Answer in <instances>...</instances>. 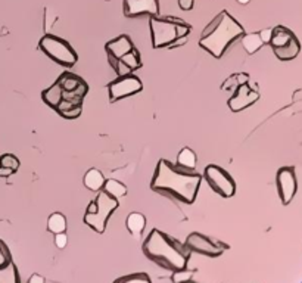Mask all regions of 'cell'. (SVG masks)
I'll use <instances>...</instances> for the list:
<instances>
[{
    "mask_svg": "<svg viewBox=\"0 0 302 283\" xmlns=\"http://www.w3.org/2000/svg\"><path fill=\"white\" fill-rule=\"evenodd\" d=\"M133 47H134V44H133L129 36H126V34H123V36H120V37L108 42L107 46H105V49H107V53H108L111 66L115 65L117 61H120V58L124 53H127L129 50H131Z\"/></svg>",
    "mask_w": 302,
    "mask_h": 283,
    "instance_id": "14",
    "label": "cell"
},
{
    "mask_svg": "<svg viewBox=\"0 0 302 283\" xmlns=\"http://www.w3.org/2000/svg\"><path fill=\"white\" fill-rule=\"evenodd\" d=\"M121 62H124L126 65L129 66L131 71H136L139 68H142V59H140V53L136 47H133L131 50H129L127 53H124L120 58Z\"/></svg>",
    "mask_w": 302,
    "mask_h": 283,
    "instance_id": "24",
    "label": "cell"
},
{
    "mask_svg": "<svg viewBox=\"0 0 302 283\" xmlns=\"http://www.w3.org/2000/svg\"><path fill=\"white\" fill-rule=\"evenodd\" d=\"M102 191H105L108 195H111L112 198H117V199H120V198L127 195V186H126L124 183L115 180V178H108V180L105 178V183H104V186H102Z\"/></svg>",
    "mask_w": 302,
    "mask_h": 283,
    "instance_id": "18",
    "label": "cell"
},
{
    "mask_svg": "<svg viewBox=\"0 0 302 283\" xmlns=\"http://www.w3.org/2000/svg\"><path fill=\"white\" fill-rule=\"evenodd\" d=\"M259 39L262 40V43H270L271 39V28H265L262 31H259Z\"/></svg>",
    "mask_w": 302,
    "mask_h": 283,
    "instance_id": "33",
    "label": "cell"
},
{
    "mask_svg": "<svg viewBox=\"0 0 302 283\" xmlns=\"http://www.w3.org/2000/svg\"><path fill=\"white\" fill-rule=\"evenodd\" d=\"M123 5L127 18L156 17L159 14V0H124Z\"/></svg>",
    "mask_w": 302,
    "mask_h": 283,
    "instance_id": "12",
    "label": "cell"
},
{
    "mask_svg": "<svg viewBox=\"0 0 302 283\" xmlns=\"http://www.w3.org/2000/svg\"><path fill=\"white\" fill-rule=\"evenodd\" d=\"M20 165H21L20 159L12 153H3L0 156V167H3V168H9L14 173H17L20 170Z\"/></svg>",
    "mask_w": 302,
    "mask_h": 283,
    "instance_id": "25",
    "label": "cell"
},
{
    "mask_svg": "<svg viewBox=\"0 0 302 283\" xmlns=\"http://www.w3.org/2000/svg\"><path fill=\"white\" fill-rule=\"evenodd\" d=\"M12 174H14V171H12V170L0 167V177H9V175H12Z\"/></svg>",
    "mask_w": 302,
    "mask_h": 283,
    "instance_id": "38",
    "label": "cell"
},
{
    "mask_svg": "<svg viewBox=\"0 0 302 283\" xmlns=\"http://www.w3.org/2000/svg\"><path fill=\"white\" fill-rule=\"evenodd\" d=\"M236 80H238L239 86H240V84H245V83H249V74H246V72L236 74Z\"/></svg>",
    "mask_w": 302,
    "mask_h": 283,
    "instance_id": "36",
    "label": "cell"
},
{
    "mask_svg": "<svg viewBox=\"0 0 302 283\" xmlns=\"http://www.w3.org/2000/svg\"><path fill=\"white\" fill-rule=\"evenodd\" d=\"M68 243V238H66V233L62 232V233H56L55 235V245L59 248V249H64Z\"/></svg>",
    "mask_w": 302,
    "mask_h": 283,
    "instance_id": "32",
    "label": "cell"
},
{
    "mask_svg": "<svg viewBox=\"0 0 302 283\" xmlns=\"http://www.w3.org/2000/svg\"><path fill=\"white\" fill-rule=\"evenodd\" d=\"M112 68H114V71L118 74V77H121V75H127V74H131V72H133L129 66L126 65L124 62H121V61H117V64L112 66Z\"/></svg>",
    "mask_w": 302,
    "mask_h": 283,
    "instance_id": "31",
    "label": "cell"
},
{
    "mask_svg": "<svg viewBox=\"0 0 302 283\" xmlns=\"http://www.w3.org/2000/svg\"><path fill=\"white\" fill-rule=\"evenodd\" d=\"M81 105H75V107H72V108L69 109H65L62 112H59V115L62 117V118H66V120H75V118H78L80 115H81Z\"/></svg>",
    "mask_w": 302,
    "mask_h": 283,
    "instance_id": "29",
    "label": "cell"
},
{
    "mask_svg": "<svg viewBox=\"0 0 302 283\" xmlns=\"http://www.w3.org/2000/svg\"><path fill=\"white\" fill-rule=\"evenodd\" d=\"M258 99L259 93L257 91V88H252L249 86V83H245L238 86L233 91V96L229 99V108L233 112H239L254 105Z\"/></svg>",
    "mask_w": 302,
    "mask_h": 283,
    "instance_id": "13",
    "label": "cell"
},
{
    "mask_svg": "<svg viewBox=\"0 0 302 283\" xmlns=\"http://www.w3.org/2000/svg\"><path fill=\"white\" fill-rule=\"evenodd\" d=\"M12 261V255H11V251L8 248V245L0 239V267H5L6 264Z\"/></svg>",
    "mask_w": 302,
    "mask_h": 283,
    "instance_id": "28",
    "label": "cell"
},
{
    "mask_svg": "<svg viewBox=\"0 0 302 283\" xmlns=\"http://www.w3.org/2000/svg\"><path fill=\"white\" fill-rule=\"evenodd\" d=\"M143 254L165 270L177 271L187 268V262L190 260V251L186 245L173 239L167 233L153 229L149 236L143 242Z\"/></svg>",
    "mask_w": 302,
    "mask_h": 283,
    "instance_id": "2",
    "label": "cell"
},
{
    "mask_svg": "<svg viewBox=\"0 0 302 283\" xmlns=\"http://www.w3.org/2000/svg\"><path fill=\"white\" fill-rule=\"evenodd\" d=\"M39 47L52 61H55L56 64L65 66V68L74 66L78 61V55L71 47V44L58 36H53V34L43 36V39L39 43Z\"/></svg>",
    "mask_w": 302,
    "mask_h": 283,
    "instance_id": "5",
    "label": "cell"
},
{
    "mask_svg": "<svg viewBox=\"0 0 302 283\" xmlns=\"http://www.w3.org/2000/svg\"><path fill=\"white\" fill-rule=\"evenodd\" d=\"M238 2L240 3V5H248V3H249L251 0H238Z\"/></svg>",
    "mask_w": 302,
    "mask_h": 283,
    "instance_id": "39",
    "label": "cell"
},
{
    "mask_svg": "<svg viewBox=\"0 0 302 283\" xmlns=\"http://www.w3.org/2000/svg\"><path fill=\"white\" fill-rule=\"evenodd\" d=\"M194 270H187V268H183V270H177V271H173V276H171V280L174 283H180V282H189L193 279Z\"/></svg>",
    "mask_w": 302,
    "mask_h": 283,
    "instance_id": "27",
    "label": "cell"
},
{
    "mask_svg": "<svg viewBox=\"0 0 302 283\" xmlns=\"http://www.w3.org/2000/svg\"><path fill=\"white\" fill-rule=\"evenodd\" d=\"M186 43H187V36H184V37H177L168 47H170V49H173V47H180V46H183V44Z\"/></svg>",
    "mask_w": 302,
    "mask_h": 283,
    "instance_id": "35",
    "label": "cell"
},
{
    "mask_svg": "<svg viewBox=\"0 0 302 283\" xmlns=\"http://www.w3.org/2000/svg\"><path fill=\"white\" fill-rule=\"evenodd\" d=\"M186 248L190 251V252H197V254H202V255H207V257H211V258H217L223 254L224 249H227L226 245L220 243V242H214L210 238H207L205 235L202 233H190L187 236V239L184 242Z\"/></svg>",
    "mask_w": 302,
    "mask_h": 283,
    "instance_id": "10",
    "label": "cell"
},
{
    "mask_svg": "<svg viewBox=\"0 0 302 283\" xmlns=\"http://www.w3.org/2000/svg\"><path fill=\"white\" fill-rule=\"evenodd\" d=\"M120 207L117 198H112L105 191H99L97 196L88 204L84 214V223L96 233H104L112 213Z\"/></svg>",
    "mask_w": 302,
    "mask_h": 283,
    "instance_id": "4",
    "label": "cell"
},
{
    "mask_svg": "<svg viewBox=\"0 0 302 283\" xmlns=\"http://www.w3.org/2000/svg\"><path fill=\"white\" fill-rule=\"evenodd\" d=\"M105 183V175L97 168H90L84 175V186L93 192H99Z\"/></svg>",
    "mask_w": 302,
    "mask_h": 283,
    "instance_id": "16",
    "label": "cell"
},
{
    "mask_svg": "<svg viewBox=\"0 0 302 283\" xmlns=\"http://www.w3.org/2000/svg\"><path fill=\"white\" fill-rule=\"evenodd\" d=\"M47 230L53 235L62 233L66 230V218L61 213H53L47 220Z\"/></svg>",
    "mask_w": 302,
    "mask_h": 283,
    "instance_id": "21",
    "label": "cell"
},
{
    "mask_svg": "<svg viewBox=\"0 0 302 283\" xmlns=\"http://www.w3.org/2000/svg\"><path fill=\"white\" fill-rule=\"evenodd\" d=\"M175 21L177 18H159L151 17V36L153 49L167 47L177 39L175 34Z\"/></svg>",
    "mask_w": 302,
    "mask_h": 283,
    "instance_id": "8",
    "label": "cell"
},
{
    "mask_svg": "<svg viewBox=\"0 0 302 283\" xmlns=\"http://www.w3.org/2000/svg\"><path fill=\"white\" fill-rule=\"evenodd\" d=\"M245 34L243 27L227 11L220 12L213 22L204 30L199 46L210 52L214 58L220 59L229 44Z\"/></svg>",
    "mask_w": 302,
    "mask_h": 283,
    "instance_id": "3",
    "label": "cell"
},
{
    "mask_svg": "<svg viewBox=\"0 0 302 283\" xmlns=\"http://www.w3.org/2000/svg\"><path fill=\"white\" fill-rule=\"evenodd\" d=\"M262 40L259 39L258 33H251L248 36L243 34V39H242V46L243 49L249 53V55H254L255 52H258L259 49L262 47Z\"/></svg>",
    "mask_w": 302,
    "mask_h": 283,
    "instance_id": "23",
    "label": "cell"
},
{
    "mask_svg": "<svg viewBox=\"0 0 302 283\" xmlns=\"http://www.w3.org/2000/svg\"><path fill=\"white\" fill-rule=\"evenodd\" d=\"M268 44H271L274 55L280 61L295 59L301 50V43L296 39V36L283 25H277V27L271 28V39Z\"/></svg>",
    "mask_w": 302,
    "mask_h": 283,
    "instance_id": "6",
    "label": "cell"
},
{
    "mask_svg": "<svg viewBox=\"0 0 302 283\" xmlns=\"http://www.w3.org/2000/svg\"><path fill=\"white\" fill-rule=\"evenodd\" d=\"M196 161H197L196 153L190 148H183L177 156V165L187 170H193L196 167Z\"/></svg>",
    "mask_w": 302,
    "mask_h": 283,
    "instance_id": "20",
    "label": "cell"
},
{
    "mask_svg": "<svg viewBox=\"0 0 302 283\" xmlns=\"http://www.w3.org/2000/svg\"><path fill=\"white\" fill-rule=\"evenodd\" d=\"M42 99H43V102L47 105V107L55 109L56 108V105L62 101V88H61V86L55 81L50 87L43 90V93H42Z\"/></svg>",
    "mask_w": 302,
    "mask_h": 283,
    "instance_id": "17",
    "label": "cell"
},
{
    "mask_svg": "<svg viewBox=\"0 0 302 283\" xmlns=\"http://www.w3.org/2000/svg\"><path fill=\"white\" fill-rule=\"evenodd\" d=\"M238 86H239V83H238V80H236V74H235V75L229 77V78H227V80L223 83L221 88H223V90H229V91H235Z\"/></svg>",
    "mask_w": 302,
    "mask_h": 283,
    "instance_id": "30",
    "label": "cell"
},
{
    "mask_svg": "<svg viewBox=\"0 0 302 283\" xmlns=\"http://www.w3.org/2000/svg\"><path fill=\"white\" fill-rule=\"evenodd\" d=\"M0 283H20V274L14 261L0 267Z\"/></svg>",
    "mask_w": 302,
    "mask_h": 283,
    "instance_id": "22",
    "label": "cell"
},
{
    "mask_svg": "<svg viewBox=\"0 0 302 283\" xmlns=\"http://www.w3.org/2000/svg\"><path fill=\"white\" fill-rule=\"evenodd\" d=\"M28 283H44V277L40 276V274H33L30 279H28Z\"/></svg>",
    "mask_w": 302,
    "mask_h": 283,
    "instance_id": "37",
    "label": "cell"
},
{
    "mask_svg": "<svg viewBox=\"0 0 302 283\" xmlns=\"http://www.w3.org/2000/svg\"><path fill=\"white\" fill-rule=\"evenodd\" d=\"M202 181V175L192 170L174 165L167 159H159L151 181V189L156 194L171 196L174 199L193 204Z\"/></svg>",
    "mask_w": 302,
    "mask_h": 283,
    "instance_id": "1",
    "label": "cell"
},
{
    "mask_svg": "<svg viewBox=\"0 0 302 283\" xmlns=\"http://www.w3.org/2000/svg\"><path fill=\"white\" fill-rule=\"evenodd\" d=\"M151 283V277L146 273H134V274H129L124 277L117 279V283Z\"/></svg>",
    "mask_w": 302,
    "mask_h": 283,
    "instance_id": "26",
    "label": "cell"
},
{
    "mask_svg": "<svg viewBox=\"0 0 302 283\" xmlns=\"http://www.w3.org/2000/svg\"><path fill=\"white\" fill-rule=\"evenodd\" d=\"M84 80L81 77H78L77 74H72L69 71H65L64 74L56 80V83L61 86L62 91H71L74 88H77Z\"/></svg>",
    "mask_w": 302,
    "mask_h": 283,
    "instance_id": "19",
    "label": "cell"
},
{
    "mask_svg": "<svg viewBox=\"0 0 302 283\" xmlns=\"http://www.w3.org/2000/svg\"><path fill=\"white\" fill-rule=\"evenodd\" d=\"M276 181H277V191H279V196H280L283 205H289L298 189L295 168L293 167H281L277 171Z\"/></svg>",
    "mask_w": 302,
    "mask_h": 283,
    "instance_id": "11",
    "label": "cell"
},
{
    "mask_svg": "<svg viewBox=\"0 0 302 283\" xmlns=\"http://www.w3.org/2000/svg\"><path fill=\"white\" fill-rule=\"evenodd\" d=\"M109 90V101L118 102L124 98H129L133 95H137L139 91L143 90V83L142 80L134 75V74H127V75H121L117 80L111 81L108 84Z\"/></svg>",
    "mask_w": 302,
    "mask_h": 283,
    "instance_id": "9",
    "label": "cell"
},
{
    "mask_svg": "<svg viewBox=\"0 0 302 283\" xmlns=\"http://www.w3.org/2000/svg\"><path fill=\"white\" fill-rule=\"evenodd\" d=\"M194 0H178V6L183 11H192L193 9Z\"/></svg>",
    "mask_w": 302,
    "mask_h": 283,
    "instance_id": "34",
    "label": "cell"
},
{
    "mask_svg": "<svg viewBox=\"0 0 302 283\" xmlns=\"http://www.w3.org/2000/svg\"><path fill=\"white\" fill-rule=\"evenodd\" d=\"M204 177L210 187L223 198H232L236 194V183L232 178V175L218 165H208L204 171Z\"/></svg>",
    "mask_w": 302,
    "mask_h": 283,
    "instance_id": "7",
    "label": "cell"
},
{
    "mask_svg": "<svg viewBox=\"0 0 302 283\" xmlns=\"http://www.w3.org/2000/svg\"><path fill=\"white\" fill-rule=\"evenodd\" d=\"M126 224L133 236H140L146 227V217L142 213H131L127 217Z\"/></svg>",
    "mask_w": 302,
    "mask_h": 283,
    "instance_id": "15",
    "label": "cell"
}]
</instances>
